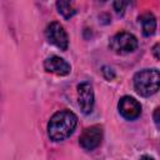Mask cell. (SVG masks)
Listing matches in <instances>:
<instances>
[{
	"label": "cell",
	"instance_id": "obj_1",
	"mask_svg": "<svg viewBox=\"0 0 160 160\" xmlns=\"http://www.w3.org/2000/svg\"><path fill=\"white\" fill-rule=\"evenodd\" d=\"M78 125V116L70 110L56 111L48 122V136L58 142L68 139Z\"/></svg>",
	"mask_w": 160,
	"mask_h": 160
},
{
	"label": "cell",
	"instance_id": "obj_2",
	"mask_svg": "<svg viewBox=\"0 0 160 160\" xmlns=\"http://www.w3.org/2000/svg\"><path fill=\"white\" fill-rule=\"evenodd\" d=\"M135 91L144 98H149L160 90V71L158 69H142L132 79Z\"/></svg>",
	"mask_w": 160,
	"mask_h": 160
},
{
	"label": "cell",
	"instance_id": "obj_3",
	"mask_svg": "<svg viewBox=\"0 0 160 160\" xmlns=\"http://www.w3.org/2000/svg\"><path fill=\"white\" fill-rule=\"evenodd\" d=\"M138 45L139 44H138L136 36L126 31L115 34L114 36H111L109 41L110 50H112L115 54H119V55H125L135 51Z\"/></svg>",
	"mask_w": 160,
	"mask_h": 160
},
{
	"label": "cell",
	"instance_id": "obj_4",
	"mask_svg": "<svg viewBox=\"0 0 160 160\" xmlns=\"http://www.w3.org/2000/svg\"><path fill=\"white\" fill-rule=\"evenodd\" d=\"M45 36L50 44L55 45L60 50H66L69 46V36L62 25L58 21H52L46 26Z\"/></svg>",
	"mask_w": 160,
	"mask_h": 160
},
{
	"label": "cell",
	"instance_id": "obj_5",
	"mask_svg": "<svg viewBox=\"0 0 160 160\" xmlns=\"http://www.w3.org/2000/svg\"><path fill=\"white\" fill-rule=\"evenodd\" d=\"M101 140H102V128L100 125H92L90 128H86L81 132L79 138V144L84 150L91 151L101 144Z\"/></svg>",
	"mask_w": 160,
	"mask_h": 160
},
{
	"label": "cell",
	"instance_id": "obj_6",
	"mask_svg": "<svg viewBox=\"0 0 160 160\" xmlns=\"http://www.w3.org/2000/svg\"><path fill=\"white\" fill-rule=\"evenodd\" d=\"M78 101L82 114L88 115L92 111L95 98H94V89L90 82L84 81L78 85Z\"/></svg>",
	"mask_w": 160,
	"mask_h": 160
},
{
	"label": "cell",
	"instance_id": "obj_7",
	"mask_svg": "<svg viewBox=\"0 0 160 160\" xmlns=\"http://www.w3.org/2000/svg\"><path fill=\"white\" fill-rule=\"evenodd\" d=\"M118 109H119L120 115L124 119H126V120H135L141 114V105H140V102L136 99H134L131 96H128V95L122 96L119 100Z\"/></svg>",
	"mask_w": 160,
	"mask_h": 160
},
{
	"label": "cell",
	"instance_id": "obj_8",
	"mask_svg": "<svg viewBox=\"0 0 160 160\" xmlns=\"http://www.w3.org/2000/svg\"><path fill=\"white\" fill-rule=\"evenodd\" d=\"M44 69L48 72L55 74L58 76H66L71 71L70 64L66 60H64L62 58L56 56V55H52L44 61Z\"/></svg>",
	"mask_w": 160,
	"mask_h": 160
},
{
	"label": "cell",
	"instance_id": "obj_9",
	"mask_svg": "<svg viewBox=\"0 0 160 160\" xmlns=\"http://www.w3.org/2000/svg\"><path fill=\"white\" fill-rule=\"evenodd\" d=\"M139 21L141 24V30L144 36H151L154 35L156 30V19L151 12H145L139 18Z\"/></svg>",
	"mask_w": 160,
	"mask_h": 160
},
{
	"label": "cell",
	"instance_id": "obj_10",
	"mask_svg": "<svg viewBox=\"0 0 160 160\" xmlns=\"http://www.w3.org/2000/svg\"><path fill=\"white\" fill-rule=\"evenodd\" d=\"M56 9L64 19H70L76 14V8L72 0H56Z\"/></svg>",
	"mask_w": 160,
	"mask_h": 160
},
{
	"label": "cell",
	"instance_id": "obj_11",
	"mask_svg": "<svg viewBox=\"0 0 160 160\" xmlns=\"http://www.w3.org/2000/svg\"><path fill=\"white\" fill-rule=\"evenodd\" d=\"M129 4H130V0H114V10L116 11V14L122 15Z\"/></svg>",
	"mask_w": 160,
	"mask_h": 160
},
{
	"label": "cell",
	"instance_id": "obj_12",
	"mask_svg": "<svg viewBox=\"0 0 160 160\" xmlns=\"http://www.w3.org/2000/svg\"><path fill=\"white\" fill-rule=\"evenodd\" d=\"M101 72H102L104 78H105L106 80H109V81L112 80V79L115 78V72H114V70H112L111 68H109V66H102Z\"/></svg>",
	"mask_w": 160,
	"mask_h": 160
},
{
	"label": "cell",
	"instance_id": "obj_13",
	"mask_svg": "<svg viewBox=\"0 0 160 160\" xmlns=\"http://www.w3.org/2000/svg\"><path fill=\"white\" fill-rule=\"evenodd\" d=\"M152 120H154V122H155V126L160 130V106H158V108L154 110Z\"/></svg>",
	"mask_w": 160,
	"mask_h": 160
},
{
	"label": "cell",
	"instance_id": "obj_14",
	"mask_svg": "<svg viewBox=\"0 0 160 160\" xmlns=\"http://www.w3.org/2000/svg\"><path fill=\"white\" fill-rule=\"evenodd\" d=\"M151 52H152V56L160 61V44H155L152 48H151Z\"/></svg>",
	"mask_w": 160,
	"mask_h": 160
},
{
	"label": "cell",
	"instance_id": "obj_15",
	"mask_svg": "<svg viewBox=\"0 0 160 160\" xmlns=\"http://www.w3.org/2000/svg\"><path fill=\"white\" fill-rule=\"evenodd\" d=\"M104 1H105V0H104Z\"/></svg>",
	"mask_w": 160,
	"mask_h": 160
}]
</instances>
